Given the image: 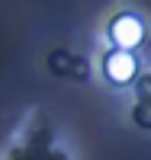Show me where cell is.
<instances>
[{
    "mask_svg": "<svg viewBox=\"0 0 151 160\" xmlns=\"http://www.w3.org/2000/svg\"><path fill=\"white\" fill-rule=\"evenodd\" d=\"M148 32H151V26L145 19V13L138 7H132V3H122V7H116L106 16L103 29H100V38H103V45H109V48L142 51L145 42H148Z\"/></svg>",
    "mask_w": 151,
    "mask_h": 160,
    "instance_id": "obj_1",
    "label": "cell"
},
{
    "mask_svg": "<svg viewBox=\"0 0 151 160\" xmlns=\"http://www.w3.org/2000/svg\"><path fill=\"white\" fill-rule=\"evenodd\" d=\"M142 71V58L138 51H126V48H109L100 55V77L109 87H129L138 80Z\"/></svg>",
    "mask_w": 151,
    "mask_h": 160,
    "instance_id": "obj_2",
    "label": "cell"
}]
</instances>
